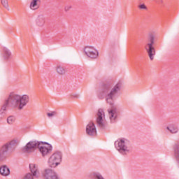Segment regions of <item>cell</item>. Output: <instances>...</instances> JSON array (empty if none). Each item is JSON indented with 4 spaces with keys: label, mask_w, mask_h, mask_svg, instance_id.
Instances as JSON below:
<instances>
[{
    "label": "cell",
    "mask_w": 179,
    "mask_h": 179,
    "mask_svg": "<svg viewBox=\"0 0 179 179\" xmlns=\"http://www.w3.org/2000/svg\"><path fill=\"white\" fill-rule=\"evenodd\" d=\"M86 133L88 136H95L97 135L96 127L93 122H90L86 127Z\"/></svg>",
    "instance_id": "cell-9"
},
{
    "label": "cell",
    "mask_w": 179,
    "mask_h": 179,
    "mask_svg": "<svg viewBox=\"0 0 179 179\" xmlns=\"http://www.w3.org/2000/svg\"><path fill=\"white\" fill-rule=\"evenodd\" d=\"M43 177L46 178H58V176L56 173L52 170H46L43 173Z\"/></svg>",
    "instance_id": "cell-12"
},
{
    "label": "cell",
    "mask_w": 179,
    "mask_h": 179,
    "mask_svg": "<svg viewBox=\"0 0 179 179\" xmlns=\"http://www.w3.org/2000/svg\"><path fill=\"white\" fill-rule=\"evenodd\" d=\"M84 53L88 58L95 59L98 57V53L97 50L93 47H90V46H87L84 48Z\"/></svg>",
    "instance_id": "cell-6"
},
{
    "label": "cell",
    "mask_w": 179,
    "mask_h": 179,
    "mask_svg": "<svg viewBox=\"0 0 179 179\" xmlns=\"http://www.w3.org/2000/svg\"><path fill=\"white\" fill-rule=\"evenodd\" d=\"M18 142V139H14V140L10 141L9 143L6 144V145L2 147L1 149V160H2L4 158H6L7 155H9L13 151V149L16 148Z\"/></svg>",
    "instance_id": "cell-2"
},
{
    "label": "cell",
    "mask_w": 179,
    "mask_h": 179,
    "mask_svg": "<svg viewBox=\"0 0 179 179\" xmlns=\"http://www.w3.org/2000/svg\"><path fill=\"white\" fill-rule=\"evenodd\" d=\"M28 101H29V97L28 95H23V97L20 98L19 103H18L19 109H22L24 105L27 104V103L28 102Z\"/></svg>",
    "instance_id": "cell-13"
},
{
    "label": "cell",
    "mask_w": 179,
    "mask_h": 179,
    "mask_svg": "<svg viewBox=\"0 0 179 179\" xmlns=\"http://www.w3.org/2000/svg\"><path fill=\"white\" fill-rule=\"evenodd\" d=\"M62 155L60 151H57L53 153L48 160V165L51 168H55L58 166L62 162Z\"/></svg>",
    "instance_id": "cell-4"
},
{
    "label": "cell",
    "mask_w": 179,
    "mask_h": 179,
    "mask_svg": "<svg viewBox=\"0 0 179 179\" xmlns=\"http://www.w3.org/2000/svg\"><path fill=\"white\" fill-rule=\"evenodd\" d=\"M90 177L92 178H102L103 177L102 176L99 174V173H97V172H93L92 173L91 176H90Z\"/></svg>",
    "instance_id": "cell-19"
},
{
    "label": "cell",
    "mask_w": 179,
    "mask_h": 179,
    "mask_svg": "<svg viewBox=\"0 0 179 179\" xmlns=\"http://www.w3.org/2000/svg\"><path fill=\"white\" fill-rule=\"evenodd\" d=\"M109 83L108 82H105L102 84L101 88H99V90H98V96L99 98H103L105 95H106V92L108 91V89L109 88Z\"/></svg>",
    "instance_id": "cell-10"
},
{
    "label": "cell",
    "mask_w": 179,
    "mask_h": 179,
    "mask_svg": "<svg viewBox=\"0 0 179 179\" xmlns=\"http://www.w3.org/2000/svg\"><path fill=\"white\" fill-rule=\"evenodd\" d=\"M33 178V176H31L30 173H28V174H27V175L24 177V178Z\"/></svg>",
    "instance_id": "cell-21"
},
{
    "label": "cell",
    "mask_w": 179,
    "mask_h": 179,
    "mask_svg": "<svg viewBox=\"0 0 179 179\" xmlns=\"http://www.w3.org/2000/svg\"><path fill=\"white\" fill-rule=\"evenodd\" d=\"M39 4H40V2L39 1H32L30 4V8L32 10L37 9L39 7Z\"/></svg>",
    "instance_id": "cell-17"
},
{
    "label": "cell",
    "mask_w": 179,
    "mask_h": 179,
    "mask_svg": "<svg viewBox=\"0 0 179 179\" xmlns=\"http://www.w3.org/2000/svg\"><path fill=\"white\" fill-rule=\"evenodd\" d=\"M14 121H15L14 116H9L8 118H7V122H8V123L9 124L13 123Z\"/></svg>",
    "instance_id": "cell-20"
},
{
    "label": "cell",
    "mask_w": 179,
    "mask_h": 179,
    "mask_svg": "<svg viewBox=\"0 0 179 179\" xmlns=\"http://www.w3.org/2000/svg\"><path fill=\"white\" fill-rule=\"evenodd\" d=\"M167 129L171 132V133H176V132H177V131H178L177 127L173 125H171L168 126Z\"/></svg>",
    "instance_id": "cell-18"
},
{
    "label": "cell",
    "mask_w": 179,
    "mask_h": 179,
    "mask_svg": "<svg viewBox=\"0 0 179 179\" xmlns=\"http://www.w3.org/2000/svg\"><path fill=\"white\" fill-rule=\"evenodd\" d=\"M97 123L100 127H104L105 125L104 113L103 109H99L97 114Z\"/></svg>",
    "instance_id": "cell-7"
},
{
    "label": "cell",
    "mask_w": 179,
    "mask_h": 179,
    "mask_svg": "<svg viewBox=\"0 0 179 179\" xmlns=\"http://www.w3.org/2000/svg\"><path fill=\"white\" fill-rule=\"evenodd\" d=\"M38 148L41 153L42 154V155L45 156L52 151V146L48 143H46V142H39Z\"/></svg>",
    "instance_id": "cell-5"
},
{
    "label": "cell",
    "mask_w": 179,
    "mask_h": 179,
    "mask_svg": "<svg viewBox=\"0 0 179 179\" xmlns=\"http://www.w3.org/2000/svg\"><path fill=\"white\" fill-rule=\"evenodd\" d=\"M115 148L120 153L125 155L132 151V146L128 140L126 139H118L115 142Z\"/></svg>",
    "instance_id": "cell-1"
},
{
    "label": "cell",
    "mask_w": 179,
    "mask_h": 179,
    "mask_svg": "<svg viewBox=\"0 0 179 179\" xmlns=\"http://www.w3.org/2000/svg\"><path fill=\"white\" fill-rule=\"evenodd\" d=\"M121 82L120 81L118 83L115 85V86L113 88L111 91L109 92V94L107 95L106 97V102L110 104H113L115 100L116 99L119 95V92L121 91Z\"/></svg>",
    "instance_id": "cell-3"
},
{
    "label": "cell",
    "mask_w": 179,
    "mask_h": 179,
    "mask_svg": "<svg viewBox=\"0 0 179 179\" xmlns=\"http://www.w3.org/2000/svg\"><path fill=\"white\" fill-rule=\"evenodd\" d=\"M29 170H30L32 174L34 176H36L37 175L38 173V168L37 166L35 164H30L29 165Z\"/></svg>",
    "instance_id": "cell-15"
},
{
    "label": "cell",
    "mask_w": 179,
    "mask_h": 179,
    "mask_svg": "<svg viewBox=\"0 0 179 179\" xmlns=\"http://www.w3.org/2000/svg\"><path fill=\"white\" fill-rule=\"evenodd\" d=\"M39 145V142L37 141H32L27 144L24 148V151L26 152H32L37 148Z\"/></svg>",
    "instance_id": "cell-11"
},
{
    "label": "cell",
    "mask_w": 179,
    "mask_h": 179,
    "mask_svg": "<svg viewBox=\"0 0 179 179\" xmlns=\"http://www.w3.org/2000/svg\"><path fill=\"white\" fill-rule=\"evenodd\" d=\"M146 50H147V52L148 53V55L151 60H153V58H154V55H155V48L153 47V46L151 45V44H148V45L146 46Z\"/></svg>",
    "instance_id": "cell-14"
},
{
    "label": "cell",
    "mask_w": 179,
    "mask_h": 179,
    "mask_svg": "<svg viewBox=\"0 0 179 179\" xmlns=\"http://www.w3.org/2000/svg\"><path fill=\"white\" fill-rule=\"evenodd\" d=\"M0 173L2 176H8L10 173L9 169L6 165H3L0 168Z\"/></svg>",
    "instance_id": "cell-16"
},
{
    "label": "cell",
    "mask_w": 179,
    "mask_h": 179,
    "mask_svg": "<svg viewBox=\"0 0 179 179\" xmlns=\"http://www.w3.org/2000/svg\"><path fill=\"white\" fill-rule=\"evenodd\" d=\"M109 116L111 122H115L117 121V117H118V111L116 107L112 106L109 110Z\"/></svg>",
    "instance_id": "cell-8"
}]
</instances>
